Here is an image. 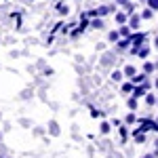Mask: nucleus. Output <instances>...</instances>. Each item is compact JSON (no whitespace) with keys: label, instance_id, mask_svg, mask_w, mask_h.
<instances>
[{"label":"nucleus","instance_id":"1","mask_svg":"<svg viewBox=\"0 0 158 158\" xmlns=\"http://www.w3.org/2000/svg\"><path fill=\"white\" fill-rule=\"evenodd\" d=\"M124 74H127V76H133V74H135V68H133V65H129V68L124 70Z\"/></svg>","mask_w":158,"mask_h":158},{"label":"nucleus","instance_id":"2","mask_svg":"<svg viewBox=\"0 0 158 158\" xmlns=\"http://www.w3.org/2000/svg\"><path fill=\"white\" fill-rule=\"evenodd\" d=\"M108 131H110V124L103 122V124H101V133H108Z\"/></svg>","mask_w":158,"mask_h":158},{"label":"nucleus","instance_id":"3","mask_svg":"<svg viewBox=\"0 0 158 158\" xmlns=\"http://www.w3.org/2000/svg\"><path fill=\"white\" fill-rule=\"evenodd\" d=\"M148 2H150V6H152V9H158V0H148Z\"/></svg>","mask_w":158,"mask_h":158},{"label":"nucleus","instance_id":"4","mask_svg":"<svg viewBox=\"0 0 158 158\" xmlns=\"http://www.w3.org/2000/svg\"><path fill=\"white\" fill-rule=\"evenodd\" d=\"M112 78H114V80H120L122 76H120V72H114V74H112Z\"/></svg>","mask_w":158,"mask_h":158},{"label":"nucleus","instance_id":"5","mask_svg":"<svg viewBox=\"0 0 158 158\" xmlns=\"http://www.w3.org/2000/svg\"><path fill=\"white\" fill-rule=\"evenodd\" d=\"M131 89H133V85H124V86H122V91H124V93H129Z\"/></svg>","mask_w":158,"mask_h":158},{"label":"nucleus","instance_id":"6","mask_svg":"<svg viewBox=\"0 0 158 158\" xmlns=\"http://www.w3.org/2000/svg\"><path fill=\"white\" fill-rule=\"evenodd\" d=\"M97 13H99V15H106V13H108V6H101Z\"/></svg>","mask_w":158,"mask_h":158},{"label":"nucleus","instance_id":"7","mask_svg":"<svg viewBox=\"0 0 158 158\" xmlns=\"http://www.w3.org/2000/svg\"><path fill=\"white\" fill-rule=\"evenodd\" d=\"M156 47H158V38H156Z\"/></svg>","mask_w":158,"mask_h":158}]
</instances>
